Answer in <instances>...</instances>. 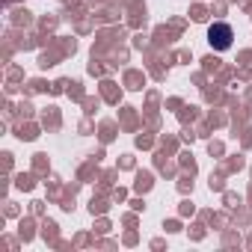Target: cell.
<instances>
[{
  "mask_svg": "<svg viewBox=\"0 0 252 252\" xmlns=\"http://www.w3.org/2000/svg\"><path fill=\"white\" fill-rule=\"evenodd\" d=\"M231 42H234V30H231L225 21H217V24L208 27V45H211L214 51H228Z\"/></svg>",
  "mask_w": 252,
  "mask_h": 252,
  "instance_id": "6da1fadb",
  "label": "cell"
}]
</instances>
